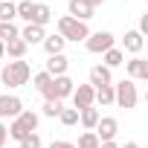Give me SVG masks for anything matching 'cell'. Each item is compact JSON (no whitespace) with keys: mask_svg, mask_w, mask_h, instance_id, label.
I'll list each match as a JSON object with an SVG mask.
<instances>
[{"mask_svg":"<svg viewBox=\"0 0 148 148\" xmlns=\"http://www.w3.org/2000/svg\"><path fill=\"white\" fill-rule=\"evenodd\" d=\"M58 119H61V125L73 128V125H79V110H76V108H64V110L58 113Z\"/></svg>","mask_w":148,"mask_h":148,"instance_id":"obj_24","label":"cell"},{"mask_svg":"<svg viewBox=\"0 0 148 148\" xmlns=\"http://www.w3.org/2000/svg\"><path fill=\"white\" fill-rule=\"evenodd\" d=\"M29 79H32V70H29V64L23 58L3 61V67H0V82H3L6 87H23Z\"/></svg>","mask_w":148,"mask_h":148,"instance_id":"obj_1","label":"cell"},{"mask_svg":"<svg viewBox=\"0 0 148 148\" xmlns=\"http://www.w3.org/2000/svg\"><path fill=\"white\" fill-rule=\"evenodd\" d=\"M113 102H116L119 108H125V110L136 108V102H139L136 84H134L131 79H122V82H116V84H113Z\"/></svg>","mask_w":148,"mask_h":148,"instance_id":"obj_5","label":"cell"},{"mask_svg":"<svg viewBox=\"0 0 148 148\" xmlns=\"http://www.w3.org/2000/svg\"><path fill=\"white\" fill-rule=\"evenodd\" d=\"M15 38H21V29L15 26V23H0V44H9V41H15Z\"/></svg>","mask_w":148,"mask_h":148,"instance_id":"obj_22","label":"cell"},{"mask_svg":"<svg viewBox=\"0 0 148 148\" xmlns=\"http://www.w3.org/2000/svg\"><path fill=\"white\" fill-rule=\"evenodd\" d=\"M15 18H18V9H15L12 0L9 3H0V23H15Z\"/></svg>","mask_w":148,"mask_h":148,"instance_id":"obj_23","label":"cell"},{"mask_svg":"<svg viewBox=\"0 0 148 148\" xmlns=\"http://www.w3.org/2000/svg\"><path fill=\"white\" fill-rule=\"evenodd\" d=\"M44 38H47L44 26H35V23H26V26L21 29V41H23L26 47H35V44H41Z\"/></svg>","mask_w":148,"mask_h":148,"instance_id":"obj_14","label":"cell"},{"mask_svg":"<svg viewBox=\"0 0 148 148\" xmlns=\"http://www.w3.org/2000/svg\"><path fill=\"white\" fill-rule=\"evenodd\" d=\"M32 0H21V3H15V9H18V18H23L26 23H29V18H32Z\"/></svg>","mask_w":148,"mask_h":148,"instance_id":"obj_27","label":"cell"},{"mask_svg":"<svg viewBox=\"0 0 148 148\" xmlns=\"http://www.w3.org/2000/svg\"><path fill=\"white\" fill-rule=\"evenodd\" d=\"M52 21V9L47 6V3H35L32 6V18H29V23H35V26H47Z\"/></svg>","mask_w":148,"mask_h":148,"instance_id":"obj_16","label":"cell"},{"mask_svg":"<svg viewBox=\"0 0 148 148\" xmlns=\"http://www.w3.org/2000/svg\"><path fill=\"white\" fill-rule=\"evenodd\" d=\"M102 84H113V73L105 64H93L90 67V87H102Z\"/></svg>","mask_w":148,"mask_h":148,"instance_id":"obj_13","label":"cell"},{"mask_svg":"<svg viewBox=\"0 0 148 148\" xmlns=\"http://www.w3.org/2000/svg\"><path fill=\"white\" fill-rule=\"evenodd\" d=\"M142 47H145V41H142V35H139L136 29L125 32V38H122V52H131V55H139V52H142Z\"/></svg>","mask_w":148,"mask_h":148,"instance_id":"obj_15","label":"cell"},{"mask_svg":"<svg viewBox=\"0 0 148 148\" xmlns=\"http://www.w3.org/2000/svg\"><path fill=\"white\" fill-rule=\"evenodd\" d=\"M125 148H139V145L136 142H125Z\"/></svg>","mask_w":148,"mask_h":148,"instance_id":"obj_35","label":"cell"},{"mask_svg":"<svg viewBox=\"0 0 148 148\" xmlns=\"http://www.w3.org/2000/svg\"><path fill=\"white\" fill-rule=\"evenodd\" d=\"M49 148H76V142H67V139H55V142H49Z\"/></svg>","mask_w":148,"mask_h":148,"instance_id":"obj_30","label":"cell"},{"mask_svg":"<svg viewBox=\"0 0 148 148\" xmlns=\"http://www.w3.org/2000/svg\"><path fill=\"white\" fill-rule=\"evenodd\" d=\"M67 70H70V58H67L64 52L47 58V73H49L52 79H55V76H67Z\"/></svg>","mask_w":148,"mask_h":148,"instance_id":"obj_12","label":"cell"},{"mask_svg":"<svg viewBox=\"0 0 148 148\" xmlns=\"http://www.w3.org/2000/svg\"><path fill=\"white\" fill-rule=\"evenodd\" d=\"M58 35H61L64 41H76V44H79V41H87L90 29H87V23L64 15V18H58Z\"/></svg>","mask_w":148,"mask_h":148,"instance_id":"obj_3","label":"cell"},{"mask_svg":"<svg viewBox=\"0 0 148 148\" xmlns=\"http://www.w3.org/2000/svg\"><path fill=\"white\" fill-rule=\"evenodd\" d=\"M99 145H102L99 136H96L93 131H84V134L79 136V145H76V148H99Z\"/></svg>","mask_w":148,"mask_h":148,"instance_id":"obj_26","label":"cell"},{"mask_svg":"<svg viewBox=\"0 0 148 148\" xmlns=\"http://www.w3.org/2000/svg\"><path fill=\"white\" fill-rule=\"evenodd\" d=\"M0 67H3V61H0Z\"/></svg>","mask_w":148,"mask_h":148,"instance_id":"obj_38","label":"cell"},{"mask_svg":"<svg viewBox=\"0 0 148 148\" xmlns=\"http://www.w3.org/2000/svg\"><path fill=\"white\" fill-rule=\"evenodd\" d=\"M73 87H76V82H73L70 76H55L41 96H44L47 102H64L67 96H73Z\"/></svg>","mask_w":148,"mask_h":148,"instance_id":"obj_4","label":"cell"},{"mask_svg":"<svg viewBox=\"0 0 148 148\" xmlns=\"http://www.w3.org/2000/svg\"><path fill=\"white\" fill-rule=\"evenodd\" d=\"M67 9H70V18H76V21H82V23H87V21L96 15V9L87 3V0H70Z\"/></svg>","mask_w":148,"mask_h":148,"instance_id":"obj_11","label":"cell"},{"mask_svg":"<svg viewBox=\"0 0 148 148\" xmlns=\"http://www.w3.org/2000/svg\"><path fill=\"white\" fill-rule=\"evenodd\" d=\"M26 49H29V47H26V44H23L21 38H15V41H9V44H6V55H9L12 61L23 58V55H26Z\"/></svg>","mask_w":148,"mask_h":148,"instance_id":"obj_20","label":"cell"},{"mask_svg":"<svg viewBox=\"0 0 148 148\" xmlns=\"http://www.w3.org/2000/svg\"><path fill=\"white\" fill-rule=\"evenodd\" d=\"M93 87L90 84H79V87H73V108L76 110H84V108H93Z\"/></svg>","mask_w":148,"mask_h":148,"instance_id":"obj_10","label":"cell"},{"mask_svg":"<svg viewBox=\"0 0 148 148\" xmlns=\"http://www.w3.org/2000/svg\"><path fill=\"white\" fill-rule=\"evenodd\" d=\"M0 3H9V0H0Z\"/></svg>","mask_w":148,"mask_h":148,"instance_id":"obj_37","label":"cell"},{"mask_svg":"<svg viewBox=\"0 0 148 148\" xmlns=\"http://www.w3.org/2000/svg\"><path fill=\"white\" fill-rule=\"evenodd\" d=\"M99 148H119V145H116V142H102Z\"/></svg>","mask_w":148,"mask_h":148,"instance_id":"obj_33","label":"cell"},{"mask_svg":"<svg viewBox=\"0 0 148 148\" xmlns=\"http://www.w3.org/2000/svg\"><path fill=\"white\" fill-rule=\"evenodd\" d=\"M6 139H9V131H6L3 122H0V148H6Z\"/></svg>","mask_w":148,"mask_h":148,"instance_id":"obj_32","label":"cell"},{"mask_svg":"<svg viewBox=\"0 0 148 148\" xmlns=\"http://www.w3.org/2000/svg\"><path fill=\"white\" fill-rule=\"evenodd\" d=\"M21 148H41V136L38 134H29L26 139H21Z\"/></svg>","mask_w":148,"mask_h":148,"instance_id":"obj_29","label":"cell"},{"mask_svg":"<svg viewBox=\"0 0 148 148\" xmlns=\"http://www.w3.org/2000/svg\"><path fill=\"white\" fill-rule=\"evenodd\" d=\"M3 55H6V47H3V44H0V58H3Z\"/></svg>","mask_w":148,"mask_h":148,"instance_id":"obj_36","label":"cell"},{"mask_svg":"<svg viewBox=\"0 0 148 148\" xmlns=\"http://www.w3.org/2000/svg\"><path fill=\"white\" fill-rule=\"evenodd\" d=\"M79 122H82L87 131H93L96 122H99V110H96V108H84V110H79Z\"/></svg>","mask_w":148,"mask_h":148,"instance_id":"obj_21","label":"cell"},{"mask_svg":"<svg viewBox=\"0 0 148 148\" xmlns=\"http://www.w3.org/2000/svg\"><path fill=\"white\" fill-rule=\"evenodd\" d=\"M87 3H90V6L96 9V6H102V3H105V0H87Z\"/></svg>","mask_w":148,"mask_h":148,"instance_id":"obj_34","label":"cell"},{"mask_svg":"<svg viewBox=\"0 0 148 148\" xmlns=\"http://www.w3.org/2000/svg\"><path fill=\"white\" fill-rule=\"evenodd\" d=\"M41 47L47 49V55H58V52H64V47H67V41H64L61 35H47V38L41 41Z\"/></svg>","mask_w":148,"mask_h":148,"instance_id":"obj_17","label":"cell"},{"mask_svg":"<svg viewBox=\"0 0 148 148\" xmlns=\"http://www.w3.org/2000/svg\"><path fill=\"white\" fill-rule=\"evenodd\" d=\"M21 110H23V102L18 96H12V93L0 96V122H3V119H15Z\"/></svg>","mask_w":148,"mask_h":148,"instance_id":"obj_8","label":"cell"},{"mask_svg":"<svg viewBox=\"0 0 148 148\" xmlns=\"http://www.w3.org/2000/svg\"><path fill=\"white\" fill-rule=\"evenodd\" d=\"M102 61H105V67H108V70H113V67L125 64V52H122L119 47H110L108 52H102Z\"/></svg>","mask_w":148,"mask_h":148,"instance_id":"obj_18","label":"cell"},{"mask_svg":"<svg viewBox=\"0 0 148 148\" xmlns=\"http://www.w3.org/2000/svg\"><path fill=\"white\" fill-rule=\"evenodd\" d=\"M84 47H87V52H93V55H102V52H108L110 47H116V38H113L110 32L99 29V32H90V35H87Z\"/></svg>","mask_w":148,"mask_h":148,"instance_id":"obj_6","label":"cell"},{"mask_svg":"<svg viewBox=\"0 0 148 148\" xmlns=\"http://www.w3.org/2000/svg\"><path fill=\"white\" fill-rule=\"evenodd\" d=\"M49 82H52V76H49V73H47V70H41V73H35V76H32V87H35L38 93H44Z\"/></svg>","mask_w":148,"mask_h":148,"instance_id":"obj_25","label":"cell"},{"mask_svg":"<svg viewBox=\"0 0 148 148\" xmlns=\"http://www.w3.org/2000/svg\"><path fill=\"white\" fill-rule=\"evenodd\" d=\"M116 131H119V122L113 116H99V122L93 128V134L99 136V142H113L116 139Z\"/></svg>","mask_w":148,"mask_h":148,"instance_id":"obj_7","label":"cell"},{"mask_svg":"<svg viewBox=\"0 0 148 148\" xmlns=\"http://www.w3.org/2000/svg\"><path fill=\"white\" fill-rule=\"evenodd\" d=\"M61 110H64V105H61V102H44V116L55 119V116H58Z\"/></svg>","mask_w":148,"mask_h":148,"instance_id":"obj_28","label":"cell"},{"mask_svg":"<svg viewBox=\"0 0 148 148\" xmlns=\"http://www.w3.org/2000/svg\"><path fill=\"white\" fill-rule=\"evenodd\" d=\"M93 102H99V105H113V84L93 87Z\"/></svg>","mask_w":148,"mask_h":148,"instance_id":"obj_19","label":"cell"},{"mask_svg":"<svg viewBox=\"0 0 148 148\" xmlns=\"http://www.w3.org/2000/svg\"><path fill=\"white\" fill-rule=\"evenodd\" d=\"M136 32L145 38V32H148V15H142V18H139V29H136Z\"/></svg>","mask_w":148,"mask_h":148,"instance_id":"obj_31","label":"cell"},{"mask_svg":"<svg viewBox=\"0 0 148 148\" xmlns=\"http://www.w3.org/2000/svg\"><path fill=\"white\" fill-rule=\"evenodd\" d=\"M6 131H9V136H12V139H18V142H21V139H26L29 134H35V131H38V113H35V110H21V113L12 119V125H9Z\"/></svg>","mask_w":148,"mask_h":148,"instance_id":"obj_2","label":"cell"},{"mask_svg":"<svg viewBox=\"0 0 148 148\" xmlns=\"http://www.w3.org/2000/svg\"><path fill=\"white\" fill-rule=\"evenodd\" d=\"M125 73H128V79L134 82H148V61L145 58H139V55H134L131 61H125Z\"/></svg>","mask_w":148,"mask_h":148,"instance_id":"obj_9","label":"cell"}]
</instances>
